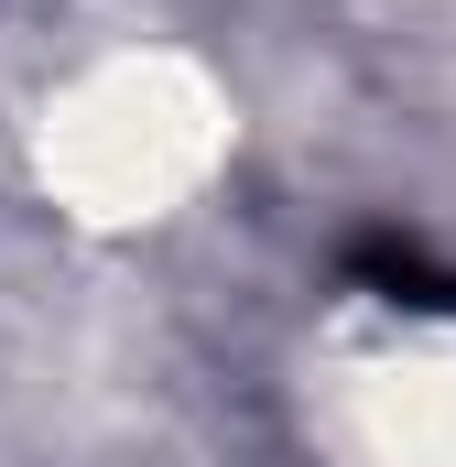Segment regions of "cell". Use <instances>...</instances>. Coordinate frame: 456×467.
Listing matches in <instances>:
<instances>
[{
    "label": "cell",
    "instance_id": "cell-1",
    "mask_svg": "<svg viewBox=\"0 0 456 467\" xmlns=\"http://www.w3.org/2000/svg\"><path fill=\"white\" fill-rule=\"evenodd\" d=\"M239 163V88L185 33H98L44 66L22 109L33 196L88 239L185 229Z\"/></svg>",
    "mask_w": 456,
    "mask_h": 467
},
{
    "label": "cell",
    "instance_id": "cell-2",
    "mask_svg": "<svg viewBox=\"0 0 456 467\" xmlns=\"http://www.w3.org/2000/svg\"><path fill=\"white\" fill-rule=\"evenodd\" d=\"M337 467H456V327H369L316 369Z\"/></svg>",
    "mask_w": 456,
    "mask_h": 467
}]
</instances>
